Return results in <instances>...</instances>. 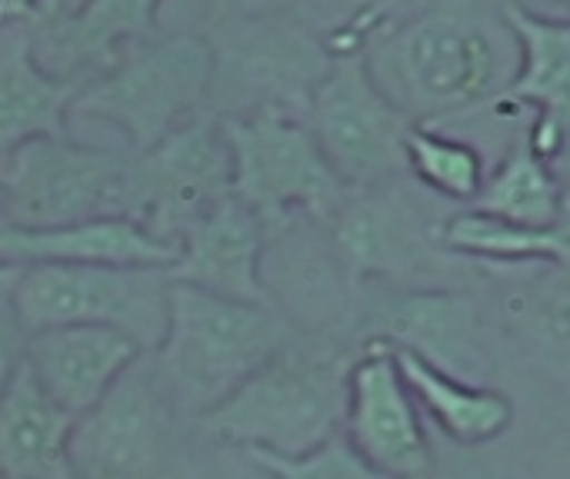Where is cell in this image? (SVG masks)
<instances>
[{
  "label": "cell",
  "instance_id": "14",
  "mask_svg": "<svg viewBox=\"0 0 570 479\" xmlns=\"http://www.w3.org/2000/svg\"><path fill=\"white\" fill-rule=\"evenodd\" d=\"M504 23L518 40V67L501 90L498 107H531L528 143L558 167L570 143V20L504 7Z\"/></svg>",
  "mask_w": 570,
  "mask_h": 479
},
{
  "label": "cell",
  "instance_id": "13",
  "mask_svg": "<svg viewBox=\"0 0 570 479\" xmlns=\"http://www.w3.org/2000/svg\"><path fill=\"white\" fill-rule=\"evenodd\" d=\"M364 340H387L407 347L424 360L481 383L494 367L488 323L461 290H401L374 307Z\"/></svg>",
  "mask_w": 570,
  "mask_h": 479
},
{
  "label": "cell",
  "instance_id": "7",
  "mask_svg": "<svg viewBox=\"0 0 570 479\" xmlns=\"http://www.w3.org/2000/svg\"><path fill=\"white\" fill-rule=\"evenodd\" d=\"M331 53V70L304 110V120L331 167L347 187H371L407 177V133L414 120L374 77L367 47Z\"/></svg>",
  "mask_w": 570,
  "mask_h": 479
},
{
  "label": "cell",
  "instance_id": "11",
  "mask_svg": "<svg viewBox=\"0 0 570 479\" xmlns=\"http://www.w3.org/2000/svg\"><path fill=\"white\" fill-rule=\"evenodd\" d=\"M331 240L351 283L364 280H411L434 253V220L401 180L347 187L341 203L324 217Z\"/></svg>",
  "mask_w": 570,
  "mask_h": 479
},
{
  "label": "cell",
  "instance_id": "2",
  "mask_svg": "<svg viewBox=\"0 0 570 479\" xmlns=\"http://www.w3.org/2000/svg\"><path fill=\"white\" fill-rule=\"evenodd\" d=\"M291 340L297 333L271 300H234L170 280L167 330L150 357L180 410L200 417Z\"/></svg>",
  "mask_w": 570,
  "mask_h": 479
},
{
  "label": "cell",
  "instance_id": "32",
  "mask_svg": "<svg viewBox=\"0 0 570 479\" xmlns=\"http://www.w3.org/2000/svg\"><path fill=\"white\" fill-rule=\"evenodd\" d=\"M561 230H564V237L570 240V193H568V203H564V217H561V223H558Z\"/></svg>",
  "mask_w": 570,
  "mask_h": 479
},
{
  "label": "cell",
  "instance_id": "5",
  "mask_svg": "<svg viewBox=\"0 0 570 479\" xmlns=\"http://www.w3.org/2000/svg\"><path fill=\"white\" fill-rule=\"evenodd\" d=\"M230 157L234 197L244 200L271 233H284L294 217H327L347 183L331 167L307 120L284 107H250L220 113Z\"/></svg>",
  "mask_w": 570,
  "mask_h": 479
},
{
  "label": "cell",
  "instance_id": "25",
  "mask_svg": "<svg viewBox=\"0 0 570 479\" xmlns=\"http://www.w3.org/2000/svg\"><path fill=\"white\" fill-rule=\"evenodd\" d=\"M564 203L568 187L558 167L544 160L528 140L504 153L474 200V207L528 227H558L564 217Z\"/></svg>",
  "mask_w": 570,
  "mask_h": 479
},
{
  "label": "cell",
  "instance_id": "30",
  "mask_svg": "<svg viewBox=\"0 0 570 479\" xmlns=\"http://www.w3.org/2000/svg\"><path fill=\"white\" fill-rule=\"evenodd\" d=\"M20 273H23V267L0 260V307H10V303H13V293H17V283H20Z\"/></svg>",
  "mask_w": 570,
  "mask_h": 479
},
{
  "label": "cell",
  "instance_id": "27",
  "mask_svg": "<svg viewBox=\"0 0 570 479\" xmlns=\"http://www.w3.org/2000/svg\"><path fill=\"white\" fill-rule=\"evenodd\" d=\"M240 453L257 470L281 479H381L374 467L354 450L344 427L304 453H271V450H240Z\"/></svg>",
  "mask_w": 570,
  "mask_h": 479
},
{
  "label": "cell",
  "instance_id": "22",
  "mask_svg": "<svg viewBox=\"0 0 570 479\" xmlns=\"http://www.w3.org/2000/svg\"><path fill=\"white\" fill-rule=\"evenodd\" d=\"M77 417L30 373L27 360L0 393V477L70 479V437Z\"/></svg>",
  "mask_w": 570,
  "mask_h": 479
},
{
  "label": "cell",
  "instance_id": "18",
  "mask_svg": "<svg viewBox=\"0 0 570 479\" xmlns=\"http://www.w3.org/2000/svg\"><path fill=\"white\" fill-rule=\"evenodd\" d=\"M0 260L30 263H120V267H170L177 243L160 240L127 213L90 217L60 227L0 223Z\"/></svg>",
  "mask_w": 570,
  "mask_h": 479
},
{
  "label": "cell",
  "instance_id": "15",
  "mask_svg": "<svg viewBox=\"0 0 570 479\" xmlns=\"http://www.w3.org/2000/svg\"><path fill=\"white\" fill-rule=\"evenodd\" d=\"M498 293V323L551 380L570 387V250L564 257L484 267Z\"/></svg>",
  "mask_w": 570,
  "mask_h": 479
},
{
  "label": "cell",
  "instance_id": "4",
  "mask_svg": "<svg viewBox=\"0 0 570 479\" xmlns=\"http://www.w3.org/2000/svg\"><path fill=\"white\" fill-rule=\"evenodd\" d=\"M217 80V50L207 37H147L83 80L73 117L117 127L127 150H147L197 113Z\"/></svg>",
  "mask_w": 570,
  "mask_h": 479
},
{
  "label": "cell",
  "instance_id": "29",
  "mask_svg": "<svg viewBox=\"0 0 570 479\" xmlns=\"http://www.w3.org/2000/svg\"><path fill=\"white\" fill-rule=\"evenodd\" d=\"M57 0H0V27L37 23Z\"/></svg>",
  "mask_w": 570,
  "mask_h": 479
},
{
  "label": "cell",
  "instance_id": "3",
  "mask_svg": "<svg viewBox=\"0 0 570 479\" xmlns=\"http://www.w3.org/2000/svg\"><path fill=\"white\" fill-rule=\"evenodd\" d=\"M351 360L291 340L234 393L200 413L197 427L220 447L304 453L344 427Z\"/></svg>",
  "mask_w": 570,
  "mask_h": 479
},
{
  "label": "cell",
  "instance_id": "8",
  "mask_svg": "<svg viewBox=\"0 0 570 479\" xmlns=\"http://www.w3.org/2000/svg\"><path fill=\"white\" fill-rule=\"evenodd\" d=\"M234 193V157L217 113H194L147 150H130L124 213L167 243H180L214 203Z\"/></svg>",
  "mask_w": 570,
  "mask_h": 479
},
{
  "label": "cell",
  "instance_id": "9",
  "mask_svg": "<svg viewBox=\"0 0 570 479\" xmlns=\"http://www.w3.org/2000/svg\"><path fill=\"white\" fill-rule=\"evenodd\" d=\"M180 413L154 357L144 353L97 407L77 417L70 437L73 477L147 479L167 473L177 453Z\"/></svg>",
  "mask_w": 570,
  "mask_h": 479
},
{
  "label": "cell",
  "instance_id": "19",
  "mask_svg": "<svg viewBox=\"0 0 570 479\" xmlns=\"http://www.w3.org/2000/svg\"><path fill=\"white\" fill-rule=\"evenodd\" d=\"M33 23L0 27V160L37 137H67L80 73H57L33 50Z\"/></svg>",
  "mask_w": 570,
  "mask_h": 479
},
{
  "label": "cell",
  "instance_id": "23",
  "mask_svg": "<svg viewBox=\"0 0 570 479\" xmlns=\"http://www.w3.org/2000/svg\"><path fill=\"white\" fill-rule=\"evenodd\" d=\"M394 357H397V367H401L404 380L411 383V393L421 403V410L454 443L484 447V443L498 440L501 433H508V427L514 423V403L508 393L474 383V380H464V377L424 360L421 353H414L407 347H394Z\"/></svg>",
  "mask_w": 570,
  "mask_h": 479
},
{
  "label": "cell",
  "instance_id": "24",
  "mask_svg": "<svg viewBox=\"0 0 570 479\" xmlns=\"http://www.w3.org/2000/svg\"><path fill=\"white\" fill-rule=\"evenodd\" d=\"M434 240L444 253L481 263V267L548 260V257H564L570 250V240L561 227H528V223L488 213L481 207L438 220Z\"/></svg>",
  "mask_w": 570,
  "mask_h": 479
},
{
  "label": "cell",
  "instance_id": "21",
  "mask_svg": "<svg viewBox=\"0 0 570 479\" xmlns=\"http://www.w3.org/2000/svg\"><path fill=\"white\" fill-rule=\"evenodd\" d=\"M234 83L257 93L254 107L307 110L317 83L331 70V47L317 43L297 23H247L230 40ZM250 110V107H247Z\"/></svg>",
  "mask_w": 570,
  "mask_h": 479
},
{
  "label": "cell",
  "instance_id": "1",
  "mask_svg": "<svg viewBox=\"0 0 570 479\" xmlns=\"http://www.w3.org/2000/svg\"><path fill=\"white\" fill-rule=\"evenodd\" d=\"M367 60L414 123L444 127L494 110L514 77L518 40L508 23L491 27L474 10L434 7L381 30Z\"/></svg>",
  "mask_w": 570,
  "mask_h": 479
},
{
  "label": "cell",
  "instance_id": "12",
  "mask_svg": "<svg viewBox=\"0 0 570 479\" xmlns=\"http://www.w3.org/2000/svg\"><path fill=\"white\" fill-rule=\"evenodd\" d=\"M344 433L381 479L424 477L434 467L421 403L387 340H364L351 360Z\"/></svg>",
  "mask_w": 570,
  "mask_h": 479
},
{
  "label": "cell",
  "instance_id": "20",
  "mask_svg": "<svg viewBox=\"0 0 570 479\" xmlns=\"http://www.w3.org/2000/svg\"><path fill=\"white\" fill-rule=\"evenodd\" d=\"M164 0H83L77 10L53 3L33 27V50L57 73L107 67L124 43L154 37Z\"/></svg>",
  "mask_w": 570,
  "mask_h": 479
},
{
  "label": "cell",
  "instance_id": "16",
  "mask_svg": "<svg viewBox=\"0 0 570 479\" xmlns=\"http://www.w3.org/2000/svg\"><path fill=\"white\" fill-rule=\"evenodd\" d=\"M147 350L107 323H57L27 333V367L73 417L97 407Z\"/></svg>",
  "mask_w": 570,
  "mask_h": 479
},
{
  "label": "cell",
  "instance_id": "31",
  "mask_svg": "<svg viewBox=\"0 0 570 479\" xmlns=\"http://www.w3.org/2000/svg\"><path fill=\"white\" fill-rule=\"evenodd\" d=\"M558 173H561V180H564V187H568L570 193V143L568 150H564V157L558 160Z\"/></svg>",
  "mask_w": 570,
  "mask_h": 479
},
{
  "label": "cell",
  "instance_id": "6",
  "mask_svg": "<svg viewBox=\"0 0 570 479\" xmlns=\"http://www.w3.org/2000/svg\"><path fill=\"white\" fill-rule=\"evenodd\" d=\"M10 307L27 333L57 323H107L150 353L167 330L170 273L167 267L30 263Z\"/></svg>",
  "mask_w": 570,
  "mask_h": 479
},
{
  "label": "cell",
  "instance_id": "10",
  "mask_svg": "<svg viewBox=\"0 0 570 479\" xmlns=\"http://www.w3.org/2000/svg\"><path fill=\"white\" fill-rule=\"evenodd\" d=\"M127 153L67 137H37L0 160L7 210L0 223L60 227L124 213Z\"/></svg>",
  "mask_w": 570,
  "mask_h": 479
},
{
  "label": "cell",
  "instance_id": "26",
  "mask_svg": "<svg viewBox=\"0 0 570 479\" xmlns=\"http://www.w3.org/2000/svg\"><path fill=\"white\" fill-rule=\"evenodd\" d=\"M407 170L421 187L458 203H474L488 180V163L481 150L461 137L444 133L434 123H411Z\"/></svg>",
  "mask_w": 570,
  "mask_h": 479
},
{
  "label": "cell",
  "instance_id": "28",
  "mask_svg": "<svg viewBox=\"0 0 570 479\" xmlns=\"http://www.w3.org/2000/svg\"><path fill=\"white\" fill-rule=\"evenodd\" d=\"M27 357V330L13 307H0V393L10 387Z\"/></svg>",
  "mask_w": 570,
  "mask_h": 479
},
{
  "label": "cell",
  "instance_id": "17",
  "mask_svg": "<svg viewBox=\"0 0 570 479\" xmlns=\"http://www.w3.org/2000/svg\"><path fill=\"white\" fill-rule=\"evenodd\" d=\"M267 237V223L230 193L184 230L177 243V260L167 267V273L170 280L220 297L264 303L267 283L261 267Z\"/></svg>",
  "mask_w": 570,
  "mask_h": 479
},
{
  "label": "cell",
  "instance_id": "33",
  "mask_svg": "<svg viewBox=\"0 0 570 479\" xmlns=\"http://www.w3.org/2000/svg\"><path fill=\"white\" fill-rule=\"evenodd\" d=\"M3 210H7V190H3V180H0V220H3Z\"/></svg>",
  "mask_w": 570,
  "mask_h": 479
}]
</instances>
